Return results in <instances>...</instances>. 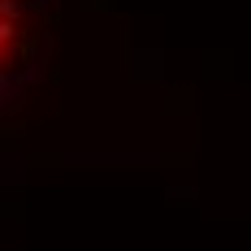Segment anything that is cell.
<instances>
[{
    "label": "cell",
    "instance_id": "obj_1",
    "mask_svg": "<svg viewBox=\"0 0 251 251\" xmlns=\"http://www.w3.org/2000/svg\"><path fill=\"white\" fill-rule=\"evenodd\" d=\"M22 39V0H0V70Z\"/></svg>",
    "mask_w": 251,
    "mask_h": 251
}]
</instances>
